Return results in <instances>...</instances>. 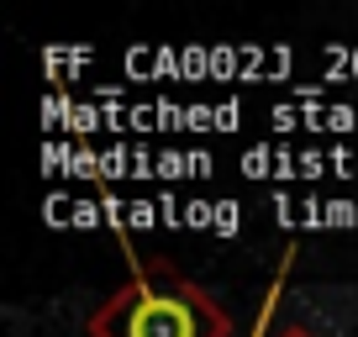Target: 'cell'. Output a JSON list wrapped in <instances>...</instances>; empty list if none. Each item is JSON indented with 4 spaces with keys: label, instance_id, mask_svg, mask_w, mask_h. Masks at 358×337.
<instances>
[{
    "label": "cell",
    "instance_id": "cell-1",
    "mask_svg": "<svg viewBox=\"0 0 358 337\" xmlns=\"http://www.w3.org/2000/svg\"><path fill=\"white\" fill-rule=\"evenodd\" d=\"M111 337H222L227 322L190 285H137L106 316Z\"/></svg>",
    "mask_w": 358,
    "mask_h": 337
}]
</instances>
